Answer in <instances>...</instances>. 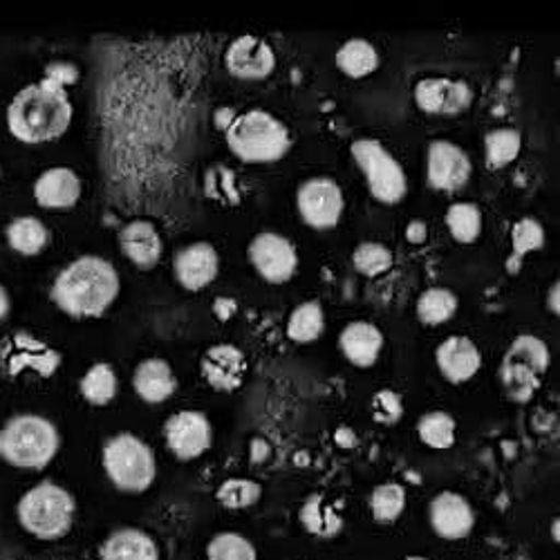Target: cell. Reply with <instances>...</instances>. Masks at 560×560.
Here are the masks:
<instances>
[{"label":"cell","mask_w":560,"mask_h":560,"mask_svg":"<svg viewBox=\"0 0 560 560\" xmlns=\"http://www.w3.org/2000/svg\"><path fill=\"white\" fill-rule=\"evenodd\" d=\"M72 121L68 88L45 74L43 81L25 85L8 106L10 132L25 144H43L57 139Z\"/></svg>","instance_id":"cell-1"},{"label":"cell","mask_w":560,"mask_h":560,"mask_svg":"<svg viewBox=\"0 0 560 560\" xmlns=\"http://www.w3.org/2000/svg\"><path fill=\"white\" fill-rule=\"evenodd\" d=\"M119 294V273L102 256H81L66 265L52 285V301L72 316H100Z\"/></svg>","instance_id":"cell-2"},{"label":"cell","mask_w":560,"mask_h":560,"mask_svg":"<svg viewBox=\"0 0 560 560\" xmlns=\"http://www.w3.org/2000/svg\"><path fill=\"white\" fill-rule=\"evenodd\" d=\"M61 446L57 427L48 417L23 412L8 419L0 429V457L16 469L40 471L48 466Z\"/></svg>","instance_id":"cell-3"},{"label":"cell","mask_w":560,"mask_h":560,"mask_svg":"<svg viewBox=\"0 0 560 560\" xmlns=\"http://www.w3.org/2000/svg\"><path fill=\"white\" fill-rule=\"evenodd\" d=\"M226 144L243 162H276L290 151L288 126L262 108L247 110L226 126Z\"/></svg>","instance_id":"cell-4"},{"label":"cell","mask_w":560,"mask_h":560,"mask_svg":"<svg viewBox=\"0 0 560 560\" xmlns=\"http://www.w3.org/2000/svg\"><path fill=\"white\" fill-rule=\"evenodd\" d=\"M77 502L72 493L57 482L45 480L32 487L16 506L21 527L38 540H61L74 523Z\"/></svg>","instance_id":"cell-5"},{"label":"cell","mask_w":560,"mask_h":560,"mask_svg":"<svg viewBox=\"0 0 560 560\" xmlns=\"http://www.w3.org/2000/svg\"><path fill=\"white\" fill-rule=\"evenodd\" d=\"M104 471L108 480L126 493L147 491L158 476L153 448L132 433H117L104 444Z\"/></svg>","instance_id":"cell-6"},{"label":"cell","mask_w":560,"mask_h":560,"mask_svg":"<svg viewBox=\"0 0 560 560\" xmlns=\"http://www.w3.org/2000/svg\"><path fill=\"white\" fill-rule=\"evenodd\" d=\"M549 365V348L536 335H521L511 341L500 363V382L513 401H529L540 388Z\"/></svg>","instance_id":"cell-7"},{"label":"cell","mask_w":560,"mask_h":560,"mask_svg":"<svg viewBox=\"0 0 560 560\" xmlns=\"http://www.w3.org/2000/svg\"><path fill=\"white\" fill-rule=\"evenodd\" d=\"M352 158L363 171L370 194L375 196L380 202L395 205L399 202L406 191H408V182L404 166L399 160L380 142V139L372 137H359L352 142Z\"/></svg>","instance_id":"cell-8"},{"label":"cell","mask_w":560,"mask_h":560,"mask_svg":"<svg viewBox=\"0 0 560 560\" xmlns=\"http://www.w3.org/2000/svg\"><path fill=\"white\" fill-rule=\"evenodd\" d=\"M61 365V354L30 332H14L0 343V368L10 377H19L23 370H34L40 377H52Z\"/></svg>","instance_id":"cell-9"},{"label":"cell","mask_w":560,"mask_h":560,"mask_svg":"<svg viewBox=\"0 0 560 560\" xmlns=\"http://www.w3.org/2000/svg\"><path fill=\"white\" fill-rule=\"evenodd\" d=\"M296 205H299L303 220L310 226L328 229L341 220L346 200H343V191H341L337 179H332L328 175H316V177L305 179L299 186Z\"/></svg>","instance_id":"cell-10"},{"label":"cell","mask_w":560,"mask_h":560,"mask_svg":"<svg viewBox=\"0 0 560 560\" xmlns=\"http://www.w3.org/2000/svg\"><path fill=\"white\" fill-rule=\"evenodd\" d=\"M249 260L269 283H285L296 271L299 254L290 238L276 231H260L249 243Z\"/></svg>","instance_id":"cell-11"},{"label":"cell","mask_w":560,"mask_h":560,"mask_svg":"<svg viewBox=\"0 0 560 560\" xmlns=\"http://www.w3.org/2000/svg\"><path fill=\"white\" fill-rule=\"evenodd\" d=\"M164 438L177 459H196L211 446L213 431L209 417L200 410H179L166 419Z\"/></svg>","instance_id":"cell-12"},{"label":"cell","mask_w":560,"mask_h":560,"mask_svg":"<svg viewBox=\"0 0 560 560\" xmlns=\"http://www.w3.org/2000/svg\"><path fill=\"white\" fill-rule=\"evenodd\" d=\"M471 171H474L471 158L466 155L462 147H457L455 142H448V139H435V142H431L427 173H429V184L435 186V189H442V191L462 189V186L469 182Z\"/></svg>","instance_id":"cell-13"},{"label":"cell","mask_w":560,"mask_h":560,"mask_svg":"<svg viewBox=\"0 0 560 560\" xmlns=\"http://www.w3.org/2000/svg\"><path fill=\"white\" fill-rule=\"evenodd\" d=\"M415 102L419 108L433 115H455L471 106L474 90L466 81L429 77V79L417 81Z\"/></svg>","instance_id":"cell-14"},{"label":"cell","mask_w":560,"mask_h":560,"mask_svg":"<svg viewBox=\"0 0 560 560\" xmlns=\"http://www.w3.org/2000/svg\"><path fill=\"white\" fill-rule=\"evenodd\" d=\"M429 521L440 538L462 540L476 527V511L464 495L455 491H442L431 500Z\"/></svg>","instance_id":"cell-15"},{"label":"cell","mask_w":560,"mask_h":560,"mask_svg":"<svg viewBox=\"0 0 560 560\" xmlns=\"http://www.w3.org/2000/svg\"><path fill=\"white\" fill-rule=\"evenodd\" d=\"M224 66L238 79H262L276 68V55L265 38L256 34H243L229 43Z\"/></svg>","instance_id":"cell-16"},{"label":"cell","mask_w":560,"mask_h":560,"mask_svg":"<svg viewBox=\"0 0 560 560\" xmlns=\"http://www.w3.org/2000/svg\"><path fill=\"white\" fill-rule=\"evenodd\" d=\"M220 256L211 243H191L182 247L173 258V271L186 290H202L215 280Z\"/></svg>","instance_id":"cell-17"},{"label":"cell","mask_w":560,"mask_h":560,"mask_svg":"<svg viewBox=\"0 0 560 560\" xmlns=\"http://www.w3.org/2000/svg\"><path fill=\"white\" fill-rule=\"evenodd\" d=\"M205 380L218 390H236L247 372V357L241 348L231 343L213 346L205 352L200 361Z\"/></svg>","instance_id":"cell-18"},{"label":"cell","mask_w":560,"mask_h":560,"mask_svg":"<svg viewBox=\"0 0 560 560\" xmlns=\"http://www.w3.org/2000/svg\"><path fill=\"white\" fill-rule=\"evenodd\" d=\"M34 198L45 209H70L81 198V179L68 166H52L36 177Z\"/></svg>","instance_id":"cell-19"},{"label":"cell","mask_w":560,"mask_h":560,"mask_svg":"<svg viewBox=\"0 0 560 560\" xmlns=\"http://www.w3.org/2000/svg\"><path fill=\"white\" fill-rule=\"evenodd\" d=\"M435 359L442 375L453 384L469 382L482 363L478 346L469 337H462V335H453L444 339L435 352Z\"/></svg>","instance_id":"cell-20"},{"label":"cell","mask_w":560,"mask_h":560,"mask_svg":"<svg viewBox=\"0 0 560 560\" xmlns=\"http://www.w3.org/2000/svg\"><path fill=\"white\" fill-rule=\"evenodd\" d=\"M119 245L124 256H128L137 267L151 269L162 258V236L149 220H132L119 231Z\"/></svg>","instance_id":"cell-21"},{"label":"cell","mask_w":560,"mask_h":560,"mask_svg":"<svg viewBox=\"0 0 560 560\" xmlns=\"http://www.w3.org/2000/svg\"><path fill=\"white\" fill-rule=\"evenodd\" d=\"M339 348L354 365H372L384 348V332L375 323L350 320L339 335Z\"/></svg>","instance_id":"cell-22"},{"label":"cell","mask_w":560,"mask_h":560,"mask_svg":"<svg viewBox=\"0 0 560 560\" xmlns=\"http://www.w3.org/2000/svg\"><path fill=\"white\" fill-rule=\"evenodd\" d=\"M100 560H160V547L147 532L124 527L102 542Z\"/></svg>","instance_id":"cell-23"},{"label":"cell","mask_w":560,"mask_h":560,"mask_svg":"<svg viewBox=\"0 0 560 560\" xmlns=\"http://www.w3.org/2000/svg\"><path fill=\"white\" fill-rule=\"evenodd\" d=\"M132 386L139 399H144L147 404H162L175 393L177 382L171 365L164 359L155 357L142 361L135 368Z\"/></svg>","instance_id":"cell-24"},{"label":"cell","mask_w":560,"mask_h":560,"mask_svg":"<svg viewBox=\"0 0 560 560\" xmlns=\"http://www.w3.org/2000/svg\"><path fill=\"white\" fill-rule=\"evenodd\" d=\"M301 525L316 538L330 540L335 536L341 534L343 529V518L341 513L337 511L335 504H330L320 493H312L299 511Z\"/></svg>","instance_id":"cell-25"},{"label":"cell","mask_w":560,"mask_h":560,"mask_svg":"<svg viewBox=\"0 0 560 560\" xmlns=\"http://www.w3.org/2000/svg\"><path fill=\"white\" fill-rule=\"evenodd\" d=\"M8 243L23 256H36L50 243V231L34 215H19L5 229Z\"/></svg>","instance_id":"cell-26"},{"label":"cell","mask_w":560,"mask_h":560,"mask_svg":"<svg viewBox=\"0 0 560 560\" xmlns=\"http://www.w3.org/2000/svg\"><path fill=\"white\" fill-rule=\"evenodd\" d=\"M542 245H545V226L532 215L521 218L511 229V256L506 258L509 273H516L523 265V258L529 252L540 249Z\"/></svg>","instance_id":"cell-27"},{"label":"cell","mask_w":560,"mask_h":560,"mask_svg":"<svg viewBox=\"0 0 560 560\" xmlns=\"http://www.w3.org/2000/svg\"><path fill=\"white\" fill-rule=\"evenodd\" d=\"M337 66L348 77H365L380 66V52L365 38H350L337 50Z\"/></svg>","instance_id":"cell-28"},{"label":"cell","mask_w":560,"mask_h":560,"mask_svg":"<svg viewBox=\"0 0 560 560\" xmlns=\"http://www.w3.org/2000/svg\"><path fill=\"white\" fill-rule=\"evenodd\" d=\"M79 388H81L83 399L90 404H95V406L110 404L117 395V375H115L113 365L110 363L92 365L83 375Z\"/></svg>","instance_id":"cell-29"},{"label":"cell","mask_w":560,"mask_h":560,"mask_svg":"<svg viewBox=\"0 0 560 560\" xmlns=\"http://www.w3.org/2000/svg\"><path fill=\"white\" fill-rule=\"evenodd\" d=\"M325 328V314L318 301H305L296 305L288 320V335L299 343H310L320 337Z\"/></svg>","instance_id":"cell-30"},{"label":"cell","mask_w":560,"mask_h":560,"mask_svg":"<svg viewBox=\"0 0 560 560\" xmlns=\"http://www.w3.org/2000/svg\"><path fill=\"white\" fill-rule=\"evenodd\" d=\"M370 513L382 525L395 523L406 509V489L397 482H384L370 493Z\"/></svg>","instance_id":"cell-31"},{"label":"cell","mask_w":560,"mask_h":560,"mask_svg":"<svg viewBox=\"0 0 560 560\" xmlns=\"http://www.w3.org/2000/svg\"><path fill=\"white\" fill-rule=\"evenodd\" d=\"M523 147V135L516 128H493L485 137L487 164L491 168H502L518 158Z\"/></svg>","instance_id":"cell-32"},{"label":"cell","mask_w":560,"mask_h":560,"mask_svg":"<svg viewBox=\"0 0 560 560\" xmlns=\"http://www.w3.org/2000/svg\"><path fill=\"white\" fill-rule=\"evenodd\" d=\"M446 226L457 243H474L482 231V211L476 202H453L446 211Z\"/></svg>","instance_id":"cell-33"},{"label":"cell","mask_w":560,"mask_h":560,"mask_svg":"<svg viewBox=\"0 0 560 560\" xmlns=\"http://www.w3.org/2000/svg\"><path fill=\"white\" fill-rule=\"evenodd\" d=\"M455 419L444 410H431L417 422V435L427 446L444 451L455 444Z\"/></svg>","instance_id":"cell-34"},{"label":"cell","mask_w":560,"mask_h":560,"mask_svg":"<svg viewBox=\"0 0 560 560\" xmlns=\"http://www.w3.org/2000/svg\"><path fill=\"white\" fill-rule=\"evenodd\" d=\"M457 310V296L448 288H429L417 299V314L427 325L448 320Z\"/></svg>","instance_id":"cell-35"},{"label":"cell","mask_w":560,"mask_h":560,"mask_svg":"<svg viewBox=\"0 0 560 560\" xmlns=\"http://www.w3.org/2000/svg\"><path fill=\"white\" fill-rule=\"evenodd\" d=\"M209 560H258V551L249 538L236 532L215 534L207 545Z\"/></svg>","instance_id":"cell-36"},{"label":"cell","mask_w":560,"mask_h":560,"mask_svg":"<svg viewBox=\"0 0 560 560\" xmlns=\"http://www.w3.org/2000/svg\"><path fill=\"white\" fill-rule=\"evenodd\" d=\"M260 495H262V487L249 478H229L215 491L218 502L224 509H233V511L254 506L260 500Z\"/></svg>","instance_id":"cell-37"},{"label":"cell","mask_w":560,"mask_h":560,"mask_svg":"<svg viewBox=\"0 0 560 560\" xmlns=\"http://www.w3.org/2000/svg\"><path fill=\"white\" fill-rule=\"evenodd\" d=\"M352 262L363 276H380L393 267V252L382 243L365 241L354 249Z\"/></svg>","instance_id":"cell-38"},{"label":"cell","mask_w":560,"mask_h":560,"mask_svg":"<svg viewBox=\"0 0 560 560\" xmlns=\"http://www.w3.org/2000/svg\"><path fill=\"white\" fill-rule=\"evenodd\" d=\"M404 415V401L395 390H380L372 397V417L380 424H395Z\"/></svg>","instance_id":"cell-39"},{"label":"cell","mask_w":560,"mask_h":560,"mask_svg":"<svg viewBox=\"0 0 560 560\" xmlns=\"http://www.w3.org/2000/svg\"><path fill=\"white\" fill-rule=\"evenodd\" d=\"M207 191H209L211 198H218L226 205L238 202L236 179H233V173L224 166H215L207 173Z\"/></svg>","instance_id":"cell-40"},{"label":"cell","mask_w":560,"mask_h":560,"mask_svg":"<svg viewBox=\"0 0 560 560\" xmlns=\"http://www.w3.org/2000/svg\"><path fill=\"white\" fill-rule=\"evenodd\" d=\"M45 74L52 77V79L59 81L61 85H70V83H74L77 77H79L77 68L70 66V63H50V66H48V72H45Z\"/></svg>","instance_id":"cell-41"},{"label":"cell","mask_w":560,"mask_h":560,"mask_svg":"<svg viewBox=\"0 0 560 560\" xmlns=\"http://www.w3.org/2000/svg\"><path fill=\"white\" fill-rule=\"evenodd\" d=\"M406 238L410 241V243H424L427 241V224L422 222V220H412L410 224H408V229H406Z\"/></svg>","instance_id":"cell-42"},{"label":"cell","mask_w":560,"mask_h":560,"mask_svg":"<svg viewBox=\"0 0 560 560\" xmlns=\"http://www.w3.org/2000/svg\"><path fill=\"white\" fill-rule=\"evenodd\" d=\"M8 312H10V294L3 285H0V318H5Z\"/></svg>","instance_id":"cell-43"},{"label":"cell","mask_w":560,"mask_h":560,"mask_svg":"<svg viewBox=\"0 0 560 560\" xmlns=\"http://www.w3.org/2000/svg\"><path fill=\"white\" fill-rule=\"evenodd\" d=\"M558 290H560V285H558V280H556V283L549 288V310L556 312V314H558Z\"/></svg>","instance_id":"cell-44"},{"label":"cell","mask_w":560,"mask_h":560,"mask_svg":"<svg viewBox=\"0 0 560 560\" xmlns=\"http://www.w3.org/2000/svg\"><path fill=\"white\" fill-rule=\"evenodd\" d=\"M551 536H553V540L558 542V518H556L553 525H551Z\"/></svg>","instance_id":"cell-45"},{"label":"cell","mask_w":560,"mask_h":560,"mask_svg":"<svg viewBox=\"0 0 560 560\" xmlns=\"http://www.w3.org/2000/svg\"><path fill=\"white\" fill-rule=\"evenodd\" d=\"M404 560H431V558H427V556H406Z\"/></svg>","instance_id":"cell-46"}]
</instances>
